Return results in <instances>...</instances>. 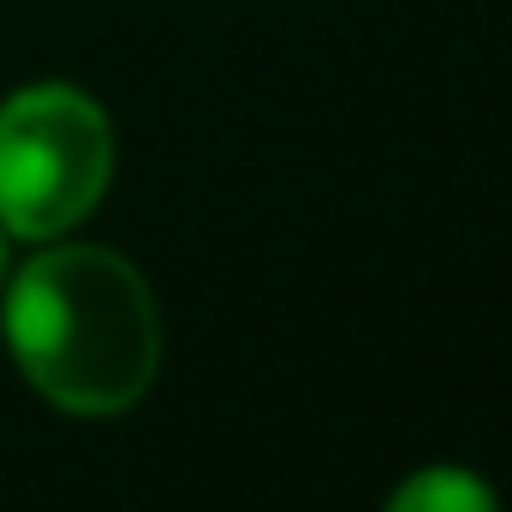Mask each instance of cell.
Listing matches in <instances>:
<instances>
[{
    "label": "cell",
    "mask_w": 512,
    "mask_h": 512,
    "mask_svg": "<svg viewBox=\"0 0 512 512\" xmlns=\"http://www.w3.org/2000/svg\"><path fill=\"white\" fill-rule=\"evenodd\" d=\"M387 512H501V501H495V489L477 471L429 465V471H417L411 483L393 489Z\"/></svg>",
    "instance_id": "cell-3"
},
{
    "label": "cell",
    "mask_w": 512,
    "mask_h": 512,
    "mask_svg": "<svg viewBox=\"0 0 512 512\" xmlns=\"http://www.w3.org/2000/svg\"><path fill=\"white\" fill-rule=\"evenodd\" d=\"M6 346L30 387L72 417L131 411L161 370V310L120 251L60 245L6 286Z\"/></svg>",
    "instance_id": "cell-1"
},
{
    "label": "cell",
    "mask_w": 512,
    "mask_h": 512,
    "mask_svg": "<svg viewBox=\"0 0 512 512\" xmlns=\"http://www.w3.org/2000/svg\"><path fill=\"white\" fill-rule=\"evenodd\" d=\"M0 274H6V245H0Z\"/></svg>",
    "instance_id": "cell-4"
},
{
    "label": "cell",
    "mask_w": 512,
    "mask_h": 512,
    "mask_svg": "<svg viewBox=\"0 0 512 512\" xmlns=\"http://www.w3.org/2000/svg\"><path fill=\"white\" fill-rule=\"evenodd\" d=\"M114 185V126L72 84H30L0 102V227L18 239L72 233Z\"/></svg>",
    "instance_id": "cell-2"
}]
</instances>
